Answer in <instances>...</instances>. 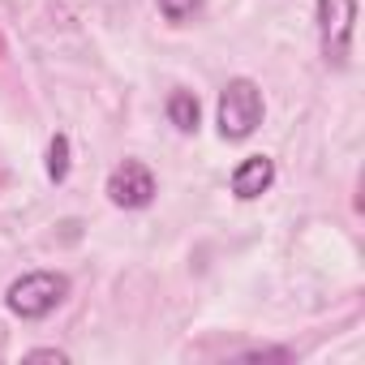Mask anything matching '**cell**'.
<instances>
[{"mask_svg": "<svg viewBox=\"0 0 365 365\" xmlns=\"http://www.w3.org/2000/svg\"><path fill=\"white\" fill-rule=\"evenodd\" d=\"M48 176L56 180V185L69 176V138H65V133H56V138L48 142Z\"/></svg>", "mask_w": 365, "mask_h": 365, "instance_id": "obj_7", "label": "cell"}, {"mask_svg": "<svg viewBox=\"0 0 365 365\" xmlns=\"http://www.w3.org/2000/svg\"><path fill=\"white\" fill-rule=\"evenodd\" d=\"M155 5H159V14H163L172 26H185V22L202 9V0H155Z\"/></svg>", "mask_w": 365, "mask_h": 365, "instance_id": "obj_8", "label": "cell"}, {"mask_svg": "<svg viewBox=\"0 0 365 365\" xmlns=\"http://www.w3.org/2000/svg\"><path fill=\"white\" fill-rule=\"evenodd\" d=\"M271 180H275V163H271L267 155H250V159H241L237 172H232V194H237L241 202H254V198H262V194L271 190Z\"/></svg>", "mask_w": 365, "mask_h": 365, "instance_id": "obj_5", "label": "cell"}, {"mask_svg": "<svg viewBox=\"0 0 365 365\" xmlns=\"http://www.w3.org/2000/svg\"><path fill=\"white\" fill-rule=\"evenodd\" d=\"M168 120H172L180 133H194L198 120H202L198 95H194V91H172V95H168Z\"/></svg>", "mask_w": 365, "mask_h": 365, "instance_id": "obj_6", "label": "cell"}, {"mask_svg": "<svg viewBox=\"0 0 365 365\" xmlns=\"http://www.w3.org/2000/svg\"><path fill=\"white\" fill-rule=\"evenodd\" d=\"M108 198H112V207H125V211L150 207V202H155V172H150L142 159L116 163L112 176H108Z\"/></svg>", "mask_w": 365, "mask_h": 365, "instance_id": "obj_4", "label": "cell"}, {"mask_svg": "<svg viewBox=\"0 0 365 365\" xmlns=\"http://www.w3.org/2000/svg\"><path fill=\"white\" fill-rule=\"evenodd\" d=\"M65 297H69V279L61 271H31V275H22V279L9 284L5 305L18 318H48Z\"/></svg>", "mask_w": 365, "mask_h": 365, "instance_id": "obj_1", "label": "cell"}, {"mask_svg": "<svg viewBox=\"0 0 365 365\" xmlns=\"http://www.w3.org/2000/svg\"><path fill=\"white\" fill-rule=\"evenodd\" d=\"M262 125V91L250 78H232L220 95V133L224 142H245Z\"/></svg>", "mask_w": 365, "mask_h": 365, "instance_id": "obj_2", "label": "cell"}, {"mask_svg": "<svg viewBox=\"0 0 365 365\" xmlns=\"http://www.w3.org/2000/svg\"><path fill=\"white\" fill-rule=\"evenodd\" d=\"M26 361H69L61 348H35V352H26Z\"/></svg>", "mask_w": 365, "mask_h": 365, "instance_id": "obj_9", "label": "cell"}, {"mask_svg": "<svg viewBox=\"0 0 365 365\" xmlns=\"http://www.w3.org/2000/svg\"><path fill=\"white\" fill-rule=\"evenodd\" d=\"M352 22H356V0H318V35L327 65L344 69L352 52Z\"/></svg>", "mask_w": 365, "mask_h": 365, "instance_id": "obj_3", "label": "cell"}]
</instances>
